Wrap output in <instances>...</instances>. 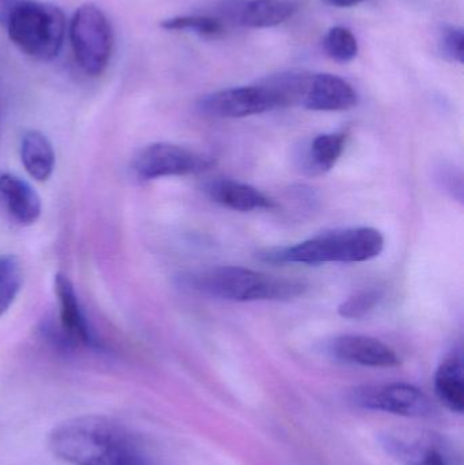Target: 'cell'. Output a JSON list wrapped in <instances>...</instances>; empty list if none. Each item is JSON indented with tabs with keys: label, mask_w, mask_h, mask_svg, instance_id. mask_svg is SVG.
Here are the masks:
<instances>
[{
	"label": "cell",
	"mask_w": 464,
	"mask_h": 465,
	"mask_svg": "<svg viewBox=\"0 0 464 465\" xmlns=\"http://www.w3.org/2000/svg\"><path fill=\"white\" fill-rule=\"evenodd\" d=\"M0 201L19 225H33L43 210L37 191L15 174H0Z\"/></svg>",
	"instance_id": "5bb4252c"
},
{
	"label": "cell",
	"mask_w": 464,
	"mask_h": 465,
	"mask_svg": "<svg viewBox=\"0 0 464 465\" xmlns=\"http://www.w3.org/2000/svg\"><path fill=\"white\" fill-rule=\"evenodd\" d=\"M203 191L214 203L233 212L250 213L256 210H272L277 207L274 199L270 198L258 188L244 183L234 182V180H212L204 184Z\"/></svg>",
	"instance_id": "4fadbf2b"
},
{
	"label": "cell",
	"mask_w": 464,
	"mask_h": 465,
	"mask_svg": "<svg viewBox=\"0 0 464 465\" xmlns=\"http://www.w3.org/2000/svg\"><path fill=\"white\" fill-rule=\"evenodd\" d=\"M54 294L59 302L60 328L63 339L71 347L92 346L93 336L82 312L73 282L62 273L54 276Z\"/></svg>",
	"instance_id": "7c38bea8"
},
{
	"label": "cell",
	"mask_w": 464,
	"mask_h": 465,
	"mask_svg": "<svg viewBox=\"0 0 464 465\" xmlns=\"http://www.w3.org/2000/svg\"><path fill=\"white\" fill-rule=\"evenodd\" d=\"M49 448L71 465H141L138 445L127 429L98 415L60 423L49 436Z\"/></svg>",
	"instance_id": "6da1fadb"
},
{
	"label": "cell",
	"mask_w": 464,
	"mask_h": 465,
	"mask_svg": "<svg viewBox=\"0 0 464 465\" xmlns=\"http://www.w3.org/2000/svg\"><path fill=\"white\" fill-rule=\"evenodd\" d=\"M441 183H443L444 187L447 188V191L452 193V196L458 199V201L462 202L463 199V185H462V176L460 173H457V172L452 171V169H449V171L444 172L441 169L440 174Z\"/></svg>",
	"instance_id": "cb8c5ba5"
},
{
	"label": "cell",
	"mask_w": 464,
	"mask_h": 465,
	"mask_svg": "<svg viewBox=\"0 0 464 465\" xmlns=\"http://www.w3.org/2000/svg\"><path fill=\"white\" fill-rule=\"evenodd\" d=\"M161 27L176 32H193L202 37H217L225 32L222 21L206 15H182L165 19L161 22Z\"/></svg>",
	"instance_id": "ffe728a7"
},
{
	"label": "cell",
	"mask_w": 464,
	"mask_h": 465,
	"mask_svg": "<svg viewBox=\"0 0 464 465\" xmlns=\"http://www.w3.org/2000/svg\"><path fill=\"white\" fill-rule=\"evenodd\" d=\"M346 141V133L321 134L316 136L302 154V169L312 176L331 171L343 154Z\"/></svg>",
	"instance_id": "2e32d148"
},
{
	"label": "cell",
	"mask_w": 464,
	"mask_h": 465,
	"mask_svg": "<svg viewBox=\"0 0 464 465\" xmlns=\"http://www.w3.org/2000/svg\"><path fill=\"white\" fill-rule=\"evenodd\" d=\"M327 351L334 360L367 368H394L400 363L397 351L379 339L365 335H341L332 339Z\"/></svg>",
	"instance_id": "8fae6325"
},
{
	"label": "cell",
	"mask_w": 464,
	"mask_h": 465,
	"mask_svg": "<svg viewBox=\"0 0 464 465\" xmlns=\"http://www.w3.org/2000/svg\"><path fill=\"white\" fill-rule=\"evenodd\" d=\"M383 450L405 465H462L457 445L439 433L398 429L380 436Z\"/></svg>",
	"instance_id": "8992f818"
},
{
	"label": "cell",
	"mask_w": 464,
	"mask_h": 465,
	"mask_svg": "<svg viewBox=\"0 0 464 465\" xmlns=\"http://www.w3.org/2000/svg\"><path fill=\"white\" fill-rule=\"evenodd\" d=\"M350 401L360 409L406 418H427L435 412V406L427 393L405 382L354 388Z\"/></svg>",
	"instance_id": "ba28073f"
},
{
	"label": "cell",
	"mask_w": 464,
	"mask_h": 465,
	"mask_svg": "<svg viewBox=\"0 0 464 465\" xmlns=\"http://www.w3.org/2000/svg\"><path fill=\"white\" fill-rule=\"evenodd\" d=\"M199 111L217 119H242L283 108L280 94L267 84L232 87L210 93L199 100Z\"/></svg>",
	"instance_id": "9c48e42d"
},
{
	"label": "cell",
	"mask_w": 464,
	"mask_h": 465,
	"mask_svg": "<svg viewBox=\"0 0 464 465\" xmlns=\"http://www.w3.org/2000/svg\"><path fill=\"white\" fill-rule=\"evenodd\" d=\"M435 391L439 401L452 412L464 410L463 361L460 354L449 355L439 366L435 376Z\"/></svg>",
	"instance_id": "ac0fdd59"
},
{
	"label": "cell",
	"mask_w": 464,
	"mask_h": 465,
	"mask_svg": "<svg viewBox=\"0 0 464 465\" xmlns=\"http://www.w3.org/2000/svg\"><path fill=\"white\" fill-rule=\"evenodd\" d=\"M228 13L237 24L251 29H266L293 18L299 5L291 0H247L229 5Z\"/></svg>",
	"instance_id": "9a60e30c"
},
{
	"label": "cell",
	"mask_w": 464,
	"mask_h": 465,
	"mask_svg": "<svg viewBox=\"0 0 464 465\" xmlns=\"http://www.w3.org/2000/svg\"><path fill=\"white\" fill-rule=\"evenodd\" d=\"M359 103L354 87L332 74L302 73L297 105L315 112H342Z\"/></svg>",
	"instance_id": "30bf717a"
},
{
	"label": "cell",
	"mask_w": 464,
	"mask_h": 465,
	"mask_svg": "<svg viewBox=\"0 0 464 465\" xmlns=\"http://www.w3.org/2000/svg\"><path fill=\"white\" fill-rule=\"evenodd\" d=\"M324 2L334 5V7L346 8L360 5V3L365 2V0H324Z\"/></svg>",
	"instance_id": "d4e9b609"
},
{
	"label": "cell",
	"mask_w": 464,
	"mask_h": 465,
	"mask_svg": "<svg viewBox=\"0 0 464 465\" xmlns=\"http://www.w3.org/2000/svg\"><path fill=\"white\" fill-rule=\"evenodd\" d=\"M440 52L446 59L462 64L464 60V33L462 27L446 25L439 38Z\"/></svg>",
	"instance_id": "603a6c76"
},
{
	"label": "cell",
	"mask_w": 464,
	"mask_h": 465,
	"mask_svg": "<svg viewBox=\"0 0 464 465\" xmlns=\"http://www.w3.org/2000/svg\"><path fill=\"white\" fill-rule=\"evenodd\" d=\"M21 160L32 179L46 182L54 173L56 161L51 141L40 131H27L22 136Z\"/></svg>",
	"instance_id": "e0dca14e"
},
{
	"label": "cell",
	"mask_w": 464,
	"mask_h": 465,
	"mask_svg": "<svg viewBox=\"0 0 464 465\" xmlns=\"http://www.w3.org/2000/svg\"><path fill=\"white\" fill-rule=\"evenodd\" d=\"M384 237L378 229L349 228L321 232L293 246L270 248L259 259L274 264L297 262L318 265L324 262H364L380 256Z\"/></svg>",
	"instance_id": "7a4b0ae2"
},
{
	"label": "cell",
	"mask_w": 464,
	"mask_h": 465,
	"mask_svg": "<svg viewBox=\"0 0 464 465\" xmlns=\"http://www.w3.org/2000/svg\"><path fill=\"white\" fill-rule=\"evenodd\" d=\"M8 37L27 56L48 62L59 54L65 35V16L51 3H16L5 15Z\"/></svg>",
	"instance_id": "277c9868"
},
{
	"label": "cell",
	"mask_w": 464,
	"mask_h": 465,
	"mask_svg": "<svg viewBox=\"0 0 464 465\" xmlns=\"http://www.w3.org/2000/svg\"><path fill=\"white\" fill-rule=\"evenodd\" d=\"M70 41L76 63L84 74L98 76L106 70L114 35L108 18L100 7L86 3L75 11L70 24Z\"/></svg>",
	"instance_id": "5b68a950"
},
{
	"label": "cell",
	"mask_w": 464,
	"mask_h": 465,
	"mask_svg": "<svg viewBox=\"0 0 464 465\" xmlns=\"http://www.w3.org/2000/svg\"><path fill=\"white\" fill-rule=\"evenodd\" d=\"M383 294L379 290H362L350 295L338 306V313L343 319L357 320L367 316L380 302Z\"/></svg>",
	"instance_id": "7402d4cb"
},
{
	"label": "cell",
	"mask_w": 464,
	"mask_h": 465,
	"mask_svg": "<svg viewBox=\"0 0 464 465\" xmlns=\"http://www.w3.org/2000/svg\"><path fill=\"white\" fill-rule=\"evenodd\" d=\"M182 283L193 292L236 302L286 301L304 294V283L274 278L244 267L221 265L182 276Z\"/></svg>",
	"instance_id": "3957f363"
},
{
	"label": "cell",
	"mask_w": 464,
	"mask_h": 465,
	"mask_svg": "<svg viewBox=\"0 0 464 465\" xmlns=\"http://www.w3.org/2000/svg\"><path fill=\"white\" fill-rule=\"evenodd\" d=\"M24 283L21 262L16 257L0 256V316L8 311Z\"/></svg>",
	"instance_id": "d6986e66"
},
{
	"label": "cell",
	"mask_w": 464,
	"mask_h": 465,
	"mask_svg": "<svg viewBox=\"0 0 464 465\" xmlns=\"http://www.w3.org/2000/svg\"><path fill=\"white\" fill-rule=\"evenodd\" d=\"M215 161L187 147L172 143H153L133 157V172L142 182L163 177L201 174L212 169Z\"/></svg>",
	"instance_id": "52a82bcc"
},
{
	"label": "cell",
	"mask_w": 464,
	"mask_h": 465,
	"mask_svg": "<svg viewBox=\"0 0 464 465\" xmlns=\"http://www.w3.org/2000/svg\"><path fill=\"white\" fill-rule=\"evenodd\" d=\"M326 54L335 62L348 63L359 54V43L356 35L348 27L334 26L323 38Z\"/></svg>",
	"instance_id": "44dd1931"
}]
</instances>
